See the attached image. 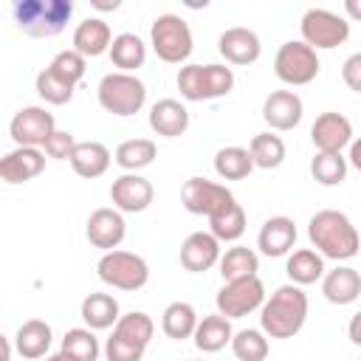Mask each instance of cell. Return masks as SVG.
I'll return each instance as SVG.
<instances>
[{"label":"cell","instance_id":"60d3db41","mask_svg":"<svg viewBox=\"0 0 361 361\" xmlns=\"http://www.w3.org/2000/svg\"><path fill=\"white\" fill-rule=\"evenodd\" d=\"M48 68H51L56 76H62L65 82L79 85L82 76H85V71H87V59H85L82 54H76L73 48H65V51H59V54L51 59Z\"/></svg>","mask_w":361,"mask_h":361},{"label":"cell","instance_id":"f6af8a7d","mask_svg":"<svg viewBox=\"0 0 361 361\" xmlns=\"http://www.w3.org/2000/svg\"><path fill=\"white\" fill-rule=\"evenodd\" d=\"M350 164L361 169V144L358 141H350Z\"/></svg>","mask_w":361,"mask_h":361},{"label":"cell","instance_id":"603a6c76","mask_svg":"<svg viewBox=\"0 0 361 361\" xmlns=\"http://www.w3.org/2000/svg\"><path fill=\"white\" fill-rule=\"evenodd\" d=\"M68 161H71V166H73V172L79 178L93 180V178H102L110 169L113 155L102 141H76V147H73Z\"/></svg>","mask_w":361,"mask_h":361},{"label":"cell","instance_id":"7dc6e473","mask_svg":"<svg viewBox=\"0 0 361 361\" xmlns=\"http://www.w3.org/2000/svg\"><path fill=\"white\" fill-rule=\"evenodd\" d=\"M350 338H353V344H361V338H358V316H353V322H350Z\"/></svg>","mask_w":361,"mask_h":361},{"label":"cell","instance_id":"8d00e7d4","mask_svg":"<svg viewBox=\"0 0 361 361\" xmlns=\"http://www.w3.org/2000/svg\"><path fill=\"white\" fill-rule=\"evenodd\" d=\"M310 175L322 186H338L347 178V158L341 152H316L310 161Z\"/></svg>","mask_w":361,"mask_h":361},{"label":"cell","instance_id":"7402d4cb","mask_svg":"<svg viewBox=\"0 0 361 361\" xmlns=\"http://www.w3.org/2000/svg\"><path fill=\"white\" fill-rule=\"evenodd\" d=\"M322 293L333 305H353L361 296V274L353 265H338L322 276Z\"/></svg>","mask_w":361,"mask_h":361},{"label":"cell","instance_id":"836d02e7","mask_svg":"<svg viewBox=\"0 0 361 361\" xmlns=\"http://www.w3.org/2000/svg\"><path fill=\"white\" fill-rule=\"evenodd\" d=\"M155 155H158L155 141H149V138H130V141H121L116 147V158L113 161L121 169H127V172H138V169L149 166L155 161Z\"/></svg>","mask_w":361,"mask_h":361},{"label":"cell","instance_id":"30bf717a","mask_svg":"<svg viewBox=\"0 0 361 361\" xmlns=\"http://www.w3.org/2000/svg\"><path fill=\"white\" fill-rule=\"evenodd\" d=\"M265 302V285L259 276H243V279H231L217 290V313L231 319H243L254 310H259V305Z\"/></svg>","mask_w":361,"mask_h":361},{"label":"cell","instance_id":"8fae6325","mask_svg":"<svg viewBox=\"0 0 361 361\" xmlns=\"http://www.w3.org/2000/svg\"><path fill=\"white\" fill-rule=\"evenodd\" d=\"M180 203L189 214L212 217V214L223 212L228 203H234V195L223 183H214V180H206V178H189L180 186Z\"/></svg>","mask_w":361,"mask_h":361},{"label":"cell","instance_id":"5b68a950","mask_svg":"<svg viewBox=\"0 0 361 361\" xmlns=\"http://www.w3.org/2000/svg\"><path fill=\"white\" fill-rule=\"evenodd\" d=\"M149 45L161 62L180 65L189 59V54L195 48L192 28L178 14H158L149 25Z\"/></svg>","mask_w":361,"mask_h":361},{"label":"cell","instance_id":"83f0119b","mask_svg":"<svg viewBox=\"0 0 361 361\" xmlns=\"http://www.w3.org/2000/svg\"><path fill=\"white\" fill-rule=\"evenodd\" d=\"M79 313H82V322L87 324V330H107V327H113V324L118 322V316H121L118 302H116V296H110V293H87V296L82 299Z\"/></svg>","mask_w":361,"mask_h":361},{"label":"cell","instance_id":"4316f807","mask_svg":"<svg viewBox=\"0 0 361 361\" xmlns=\"http://www.w3.org/2000/svg\"><path fill=\"white\" fill-rule=\"evenodd\" d=\"M231 336H234L231 322H228L226 316H220V313H212V316L197 319V327H195V333H192L195 347H197L200 353H220V350L231 341Z\"/></svg>","mask_w":361,"mask_h":361},{"label":"cell","instance_id":"277c9868","mask_svg":"<svg viewBox=\"0 0 361 361\" xmlns=\"http://www.w3.org/2000/svg\"><path fill=\"white\" fill-rule=\"evenodd\" d=\"M178 90L186 102H209L228 96L234 87V71L226 65H183L178 71Z\"/></svg>","mask_w":361,"mask_h":361},{"label":"cell","instance_id":"ac0fdd59","mask_svg":"<svg viewBox=\"0 0 361 361\" xmlns=\"http://www.w3.org/2000/svg\"><path fill=\"white\" fill-rule=\"evenodd\" d=\"M90 245L102 248V251H113L121 245L124 234H127V223L121 217V212L116 209H96L90 217H87V228H85Z\"/></svg>","mask_w":361,"mask_h":361},{"label":"cell","instance_id":"7bdbcfd3","mask_svg":"<svg viewBox=\"0 0 361 361\" xmlns=\"http://www.w3.org/2000/svg\"><path fill=\"white\" fill-rule=\"evenodd\" d=\"M104 358L107 361H141L144 358V347H135L118 336H110L104 341Z\"/></svg>","mask_w":361,"mask_h":361},{"label":"cell","instance_id":"d590c367","mask_svg":"<svg viewBox=\"0 0 361 361\" xmlns=\"http://www.w3.org/2000/svg\"><path fill=\"white\" fill-rule=\"evenodd\" d=\"M251 169H254V164H251V155L245 147H223L214 155V172L223 180H243L251 175Z\"/></svg>","mask_w":361,"mask_h":361},{"label":"cell","instance_id":"9c48e42d","mask_svg":"<svg viewBox=\"0 0 361 361\" xmlns=\"http://www.w3.org/2000/svg\"><path fill=\"white\" fill-rule=\"evenodd\" d=\"M299 31H302V42L313 51H330V48H338L347 42L350 37V23L327 8H307L302 14V23H299Z\"/></svg>","mask_w":361,"mask_h":361},{"label":"cell","instance_id":"cb8c5ba5","mask_svg":"<svg viewBox=\"0 0 361 361\" xmlns=\"http://www.w3.org/2000/svg\"><path fill=\"white\" fill-rule=\"evenodd\" d=\"M113 42V31L102 17H87L73 31V51L87 56H102Z\"/></svg>","mask_w":361,"mask_h":361},{"label":"cell","instance_id":"2e32d148","mask_svg":"<svg viewBox=\"0 0 361 361\" xmlns=\"http://www.w3.org/2000/svg\"><path fill=\"white\" fill-rule=\"evenodd\" d=\"M217 51L228 65H254L262 54V42L251 28H226L217 39Z\"/></svg>","mask_w":361,"mask_h":361},{"label":"cell","instance_id":"ba28073f","mask_svg":"<svg viewBox=\"0 0 361 361\" xmlns=\"http://www.w3.org/2000/svg\"><path fill=\"white\" fill-rule=\"evenodd\" d=\"M319 56L313 48H307L302 39H290V42H282L276 56H274V73L279 82L285 85H310L316 76H319Z\"/></svg>","mask_w":361,"mask_h":361},{"label":"cell","instance_id":"f1b7e54d","mask_svg":"<svg viewBox=\"0 0 361 361\" xmlns=\"http://www.w3.org/2000/svg\"><path fill=\"white\" fill-rule=\"evenodd\" d=\"M285 271L290 276V285L305 288V285H313V282H319L324 276V259L313 248H296L288 257Z\"/></svg>","mask_w":361,"mask_h":361},{"label":"cell","instance_id":"52a82bcc","mask_svg":"<svg viewBox=\"0 0 361 361\" xmlns=\"http://www.w3.org/2000/svg\"><path fill=\"white\" fill-rule=\"evenodd\" d=\"M96 274L104 285L116 288V290H141L149 282V265L144 257L133 254V251H104L102 259L96 262Z\"/></svg>","mask_w":361,"mask_h":361},{"label":"cell","instance_id":"484cf974","mask_svg":"<svg viewBox=\"0 0 361 361\" xmlns=\"http://www.w3.org/2000/svg\"><path fill=\"white\" fill-rule=\"evenodd\" d=\"M107 54H110V62L118 68V73H133L135 68H141L147 62V45L133 31L116 34L110 48H107Z\"/></svg>","mask_w":361,"mask_h":361},{"label":"cell","instance_id":"5bb4252c","mask_svg":"<svg viewBox=\"0 0 361 361\" xmlns=\"http://www.w3.org/2000/svg\"><path fill=\"white\" fill-rule=\"evenodd\" d=\"M316 152H341L353 141V121L344 113H322L310 127Z\"/></svg>","mask_w":361,"mask_h":361},{"label":"cell","instance_id":"44dd1931","mask_svg":"<svg viewBox=\"0 0 361 361\" xmlns=\"http://www.w3.org/2000/svg\"><path fill=\"white\" fill-rule=\"evenodd\" d=\"M149 127H152L155 135L178 138L189 127V110L178 99H158L149 107Z\"/></svg>","mask_w":361,"mask_h":361},{"label":"cell","instance_id":"d4e9b609","mask_svg":"<svg viewBox=\"0 0 361 361\" xmlns=\"http://www.w3.org/2000/svg\"><path fill=\"white\" fill-rule=\"evenodd\" d=\"M51 338H54V333H51V324H48V322H42V319H28V322L20 324V330H17V336H14V350H17L23 358H28V361H39V358L48 355Z\"/></svg>","mask_w":361,"mask_h":361},{"label":"cell","instance_id":"74e56055","mask_svg":"<svg viewBox=\"0 0 361 361\" xmlns=\"http://www.w3.org/2000/svg\"><path fill=\"white\" fill-rule=\"evenodd\" d=\"M231 353L237 361H265L268 358V338L262 330H237L231 336Z\"/></svg>","mask_w":361,"mask_h":361},{"label":"cell","instance_id":"c3c4849f","mask_svg":"<svg viewBox=\"0 0 361 361\" xmlns=\"http://www.w3.org/2000/svg\"><path fill=\"white\" fill-rule=\"evenodd\" d=\"M42 361H76V358H71V355H65V353L59 350V353H54V355H45Z\"/></svg>","mask_w":361,"mask_h":361},{"label":"cell","instance_id":"681fc988","mask_svg":"<svg viewBox=\"0 0 361 361\" xmlns=\"http://www.w3.org/2000/svg\"><path fill=\"white\" fill-rule=\"evenodd\" d=\"M93 6L102 8V11H110V8H118L121 3H118V0H113V3H99V0H93Z\"/></svg>","mask_w":361,"mask_h":361},{"label":"cell","instance_id":"9a60e30c","mask_svg":"<svg viewBox=\"0 0 361 361\" xmlns=\"http://www.w3.org/2000/svg\"><path fill=\"white\" fill-rule=\"evenodd\" d=\"M302 113H305V104L296 90H274L262 102V121L279 133L293 130L302 121Z\"/></svg>","mask_w":361,"mask_h":361},{"label":"cell","instance_id":"6da1fadb","mask_svg":"<svg viewBox=\"0 0 361 361\" xmlns=\"http://www.w3.org/2000/svg\"><path fill=\"white\" fill-rule=\"evenodd\" d=\"M307 237L313 243V251L322 259H353L358 254V231L353 220L338 209H322L307 223Z\"/></svg>","mask_w":361,"mask_h":361},{"label":"cell","instance_id":"3957f363","mask_svg":"<svg viewBox=\"0 0 361 361\" xmlns=\"http://www.w3.org/2000/svg\"><path fill=\"white\" fill-rule=\"evenodd\" d=\"M14 25L37 39H51L65 31L68 20L73 17L71 0H17L11 6Z\"/></svg>","mask_w":361,"mask_h":361},{"label":"cell","instance_id":"d6986e66","mask_svg":"<svg viewBox=\"0 0 361 361\" xmlns=\"http://www.w3.org/2000/svg\"><path fill=\"white\" fill-rule=\"evenodd\" d=\"M220 259V243L209 231H192L180 245V265L192 274H203Z\"/></svg>","mask_w":361,"mask_h":361},{"label":"cell","instance_id":"f546056e","mask_svg":"<svg viewBox=\"0 0 361 361\" xmlns=\"http://www.w3.org/2000/svg\"><path fill=\"white\" fill-rule=\"evenodd\" d=\"M217 265H220V276L226 282H231V279H243V276H257L259 257L248 245H231V248H226V254H220Z\"/></svg>","mask_w":361,"mask_h":361},{"label":"cell","instance_id":"1f68e13d","mask_svg":"<svg viewBox=\"0 0 361 361\" xmlns=\"http://www.w3.org/2000/svg\"><path fill=\"white\" fill-rule=\"evenodd\" d=\"M209 234L217 243H234V240H240L245 234V209L234 200L223 212L212 214L209 217Z\"/></svg>","mask_w":361,"mask_h":361},{"label":"cell","instance_id":"b9f144b4","mask_svg":"<svg viewBox=\"0 0 361 361\" xmlns=\"http://www.w3.org/2000/svg\"><path fill=\"white\" fill-rule=\"evenodd\" d=\"M73 147H76L73 133H68V130H54V133L48 135V141L42 144V152H45L48 158L68 161V158H71V152H73Z\"/></svg>","mask_w":361,"mask_h":361},{"label":"cell","instance_id":"ab89813d","mask_svg":"<svg viewBox=\"0 0 361 361\" xmlns=\"http://www.w3.org/2000/svg\"><path fill=\"white\" fill-rule=\"evenodd\" d=\"M34 87H37V93H39L42 102H48V104H68V102L73 99V87H76V85L65 82V79L56 76L51 68H42V71L37 73V79H34Z\"/></svg>","mask_w":361,"mask_h":361},{"label":"cell","instance_id":"4dcf8cb0","mask_svg":"<svg viewBox=\"0 0 361 361\" xmlns=\"http://www.w3.org/2000/svg\"><path fill=\"white\" fill-rule=\"evenodd\" d=\"M195 327H197V310L189 302H172V305L164 307L161 330L166 333V338H175V341L192 338Z\"/></svg>","mask_w":361,"mask_h":361},{"label":"cell","instance_id":"7a4b0ae2","mask_svg":"<svg viewBox=\"0 0 361 361\" xmlns=\"http://www.w3.org/2000/svg\"><path fill=\"white\" fill-rule=\"evenodd\" d=\"M307 319V293L299 285H279L259 305V327L271 338H290Z\"/></svg>","mask_w":361,"mask_h":361},{"label":"cell","instance_id":"f35d334b","mask_svg":"<svg viewBox=\"0 0 361 361\" xmlns=\"http://www.w3.org/2000/svg\"><path fill=\"white\" fill-rule=\"evenodd\" d=\"M62 353L76 358V361H96L102 347H99V338L93 336V330L87 327H71L65 336H62Z\"/></svg>","mask_w":361,"mask_h":361},{"label":"cell","instance_id":"ee69618b","mask_svg":"<svg viewBox=\"0 0 361 361\" xmlns=\"http://www.w3.org/2000/svg\"><path fill=\"white\" fill-rule=\"evenodd\" d=\"M341 79H344V85L350 87V90H361V54H353V56H347V62H344V68H341Z\"/></svg>","mask_w":361,"mask_h":361},{"label":"cell","instance_id":"8992f818","mask_svg":"<svg viewBox=\"0 0 361 361\" xmlns=\"http://www.w3.org/2000/svg\"><path fill=\"white\" fill-rule=\"evenodd\" d=\"M99 104L113 116H135L147 102V85L135 73H104L99 82Z\"/></svg>","mask_w":361,"mask_h":361},{"label":"cell","instance_id":"f907efd6","mask_svg":"<svg viewBox=\"0 0 361 361\" xmlns=\"http://www.w3.org/2000/svg\"><path fill=\"white\" fill-rule=\"evenodd\" d=\"M347 8H350V14H353V17H358V14H361V11H358V6H355V3H347Z\"/></svg>","mask_w":361,"mask_h":361},{"label":"cell","instance_id":"7c38bea8","mask_svg":"<svg viewBox=\"0 0 361 361\" xmlns=\"http://www.w3.org/2000/svg\"><path fill=\"white\" fill-rule=\"evenodd\" d=\"M54 130H56L54 116L45 107H37V104L17 110L11 124H8V135L17 147H37V149H42V144L48 141V135Z\"/></svg>","mask_w":361,"mask_h":361},{"label":"cell","instance_id":"d6a6232c","mask_svg":"<svg viewBox=\"0 0 361 361\" xmlns=\"http://www.w3.org/2000/svg\"><path fill=\"white\" fill-rule=\"evenodd\" d=\"M152 333H155V322L144 310H130V313L118 316V322L113 324V336H118L135 347H144V350L152 341Z\"/></svg>","mask_w":361,"mask_h":361},{"label":"cell","instance_id":"816d5d0a","mask_svg":"<svg viewBox=\"0 0 361 361\" xmlns=\"http://www.w3.org/2000/svg\"><path fill=\"white\" fill-rule=\"evenodd\" d=\"M0 361H11V358H0Z\"/></svg>","mask_w":361,"mask_h":361},{"label":"cell","instance_id":"bcb514c9","mask_svg":"<svg viewBox=\"0 0 361 361\" xmlns=\"http://www.w3.org/2000/svg\"><path fill=\"white\" fill-rule=\"evenodd\" d=\"M0 358H11V341L0 333Z\"/></svg>","mask_w":361,"mask_h":361},{"label":"cell","instance_id":"4fadbf2b","mask_svg":"<svg viewBox=\"0 0 361 361\" xmlns=\"http://www.w3.org/2000/svg\"><path fill=\"white\" fill-rule=\"evenodd\" d=\"M155 197L152 183L138 175V172H124L110 183V200L116 212H127V214H138L144 209H149Z\"/></svg>","mask_w":361,"mask_h":361},{"label":"cell","instance_id":"ffe728a7","mask_svg":"<svg viewBox=\"0 0 361 361\" xmlns=\"http://www.w3.org/2000/svg\"><path fill=\"white\" fill-rule=\"evenodd\" d=\"M296 243V223L285 214L268 217L257 234V248L265 257H285Z\"/></svg>","mask_w":361,"mask_h":361},{"label":"cell","instance_id":"e575fe53","mask_svg":"<svg viewBox=\"0 0 361 361\" xmlns=\"http://www.w3.org/2000/svg\"><path fill=\"white\" fill-rule=\"evenodd\" d=\"M251 164L259 169H276L285 161V141L274 133H257L248 144Z\"/></svg>","mask_w":361,"mask_h":361},{"label":"cell","instance_id":"e0dca14e","mask_svg":"<svg viewBox=\"0 0 361 361\" xmlns=\"http://www.w3.org/2000/svg\"><path fill=\"white\" fill-rule=\"evenodd\" d=\"M45 169V152L37 147H14L0 155V180L3 183H25Z\"/></svg>","mask_w":361,"mask_h":361}]
</instances>
